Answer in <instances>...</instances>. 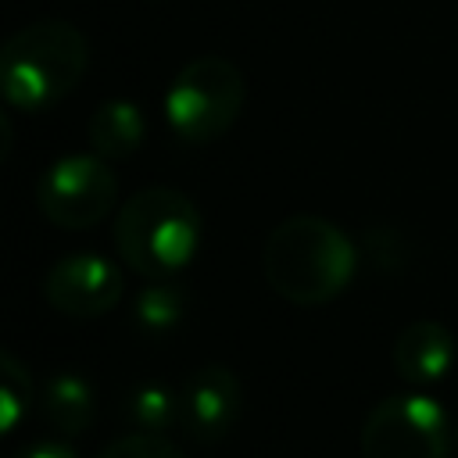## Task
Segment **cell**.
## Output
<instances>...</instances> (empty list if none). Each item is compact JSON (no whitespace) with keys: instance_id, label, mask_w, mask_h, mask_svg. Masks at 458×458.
Returning a JSON list of instances; mask_svg holds the SVG:
<instances>
[{"instance_id":"6da1fadb","label":"cell","mask_w":458,"mask_h":458,"mask_svg":"<svg viewBox=\"0 0 458 458\" xmlns=\"http://www.w3.org/2000/svg\"><path fill=\"white\" fill-rule=\"evenodd\" d=\"M354 268V240L322 215L283 218L261 247L265 283L297 308H318L340 297L351 286Z\"/></svg>"},{"instance_id":"7a4b0ae2","label":"cell","mask_w":458,"mask_h":458,"mask_svg":"<svg viewBox=\"0 0 458 458\" xmlns=\"http://www.w3.org/2000/svg\"><path fill=\"white\" fill-rule=\"evenodd\" d=\"M89 68L86 36L61 18L21 25L0 50V89L18 111H47L82 82Z\"/></svg>"},{"instance_id":"3957f363","label":"cell","mask_w":458,"mask_h":458,"mask_svg":"<svg viewBox=\"0 0 458 458\" xmlns=\"http://www.w3.org/2000/svg\"><path fill=\"white\" fill-rule=\"evenodd\" d=\"M200 229V208L182 190L147 186L122 200L114 215V250L132 272L168 279L197 258Z\"/></svg>"},{"instance_id":"277c9868","label":"cell","mask_w":458,"mask_h":458,"mask_svg":"<svg viewBox=\"0 0 458 458\" xmlns=\"http://www.w3.org/2000/svg\"><path fill=\"white\" fill-rule=\"evenodd\" d=\"M243 100H247L243 72L229 57L204 54L186 61L168 82L165 122L182 143L204 147L236 125Z\"/></svg>"},{"instance_id":"5b68a950","label":"cell","mask_w":458,"mask_h":458,"mask_svg":"<svg viewBox=\"0 0 458 458\" xmlns=\"http://www.w3.org/2000/svg\"><path fill=\"white\" fill-rule=\"evenodd\" d=\"M358 447L361 458H451L454 426L429 394H390L369 408Z\"/></svg>"},{"instance_id":"8992f818","label":"cell","mask_w":458,"mask_h":458,"mask_svg":"<svg viewBox=\"0 0 458 458\" xmlns=\"http://www.w3.org/2000/svg\"><path fill=\"white\" fill-rule=\"evenodd\" d=\"M118 179L100 154H64L50 161L36 182V208L61 229H93L111 215Z\"/></svg>"},{"instance_id":"52a82bcc","label":"cell","mask_w":458,"mask_h":458,"mask_svg":"<svg viewBox=\"0 0 458 458\" xmlns=\"http://www.w3.org/2000/svg\"><path fill=\"white\" fill-rule=\"evenodd\" d=\"M122 268L97 250H72L43 276V297L68 318H97L122 297Z\"/></svg>"},{"instance_id":"ba28073f","label":"cell","mask_w":458,"mask_h":458,"mask_svg":"<svg viewBox=\"0 0 458 458\" xmlns=\"http://www.w3.org/2000/svg\"><path fill=\"white\" fill-rule=\"evenodd\" d=\"M243 408V390L240 379L229 365L222 361H208L200 369H193L182 386H179V429L193 440V444H218L240 419Z\"/></svg>"},{"instance_id":"9c48e42d","label":"cell","mask_w":458,"mask_h":458,"mask_svg":"<svg viewBox=\"0 0 458 458\" xmlns=\"http://www.w3.org/2000/svg\"><path fill=\"white\" fill-rule=\"evenodd\" d=\"M454 361H458L454 333L437 318H415L394 340V369L415 390L447 379Z\"/></svg>"},{"instance_id":"30bf717a","label":"cell","mask_w":458,"mask_h":458,"mask_svg":"<svg viewBox=\"0 0 458 458\" xmlns=\"http://www.w3.org/2000/svg\"><path fill=\"white\" fill-rule=\"evenodd\" d=\"M143 136H147V118L125 97H114V100L97 104V111L89 114V125H86L89 150L100 154L104 161L132 157L143 147Z\"/></svg>"},{"instance_id":"8fae6325","label":"cell","mask_w":458,"mask_h":458,"mask_svg":"<svg viewBox=\"0 0 458 458\" xmlns=\"http://www.w3.org/2000/svg\"><path fill=\"white\" fill-rule=\"evenodd\" d=\"M39 408H43V419L61 433V437H79L89 429L93 422V386L89 379H82L79 372L64 369V372H54L47 383H43V397H39Z\"/></svg>"},{"instance_id":"7c38bea8","label":"cell","mask_w":458,"mask_h":458,"mask_svg":"<svg viewBox=\"0 0 458 458\" xmlns=\"http://www.w3.org/2000/svg\"><path fill=\"white\" fill-rule=\"evenodd\" d=\"M125 419L136 433H165L179 422V390H168L157 379L136 383L125 397Z\"/></svg>"},{"instance_id":"4fadbf2b","label":"cell","mask_w":458,"mask_h":458,"mask_svg":"<svg viewBox=\"0 0 458 458\" xmlns=\"http://www.w3.org/2000/svg\"><path fill=\"white\" fill-rule=\"evenodd\" d=\"M182 315H186V293H182V286L165 283V279H150L132 301V318L150 336L175 329L182 322Z\"/></svg>"},{"instance_id":"5bb4252c","label":"cell","mask_w":458,"mask_h":458,"mask_svg":"<svg viewBox=\"0 0 458 458\" xmlns=\"http://www.w3.org/2000/svg\"><path fill=\"white\" fill-rule=\"evenodd\" d=\"M29 404H32V376L11 351H4L0 354V429L14 433V426L29 415Z\"/></svg>"},{"instance_id":"9a60e30c","label":"cell","mask_w":458,"mask_h":458,"mask_svg":"<svg viewBox=\"0 0 458 458\" xmlns=\"http://www.w3.org/2000/svg\"><path fill=\"white\" fill-rule=\"evenodd\" d=\"M97 458H186L182 447H175L165 433H125L111 440Z\"/></svg>"},{"instance_id":"2e32d148","label":"cell","mask_w":458,"mask_h":458,"mask_svg":"<svg viewBox=\"0 0 458 458\" xmlns=\"http://www.w3.org/2000/svg\"><path fill=\"white\" fill-rule=\"evenodd\" d=\"M11 458H79L72 444L64 440H36V444H25L18 447Z\"/></svg>"},{"instance_id":"e0dca14e","label":"cell","mask_w":458,"mask_h":458,"mask_svg":"<svg viewBox=\"0 0 458 458\" xmlns=\"http://www.w3.org/2000/svg\"><path fill=\"white\" fill-rule=\"evenodd\" d=\"M454 447H458V422H454Z\"/></svg>"}]
</instances>
